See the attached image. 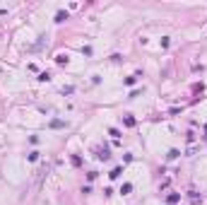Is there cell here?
<instances>
[{"label": "cell", "mask_w": 207, "mask_h": 205, "mask_svg": "<svg viewBox=\"0 0 207 205\" xmlns=\"http://www.w3.org/2000/svg\"><path fill=\"white\" fill-rule=\"evenodd\" d=\"M65 19H68V12H63V10H60V12L55 15V22H65Z\"/></svg>", "instance_id": "1"}, {"label": "cell", "mask_w": 207, "mask_h": 205, "mask_svg": "<svg viewBox=\"0 0 207 205\" xmlns=\"http://www.w3.org/2000/svg\"><path fill=\"white\" fill-rule=\"evenodd\" d=\"M133 191V184H123V188H120V193H130Z\"/></svg>", "instance_id": "2"}, {"label": "cell", "mask_w": 207, "mask_h": 205, "mask_svg": "<svg viewBox=\"0 0 207 205\" xmlns=\"http://www.w3.org/2000/svg\"><path fill=\"white\" fill-rule=\"evenodd\" d=\"M65 123L63 121H51V128H63Z\"/></svg>", "instance_id": "3"}, {"label": "cell", "mask_w": 207, "mask_h": 205, "mask_svg": "<svg viewBox=\"0 0 207 205\" xmlns=\"http://www.w3.org/2000/svg\"><path fill=\"white\" fill-rule=\"evenodd\" d=\"M27 159H29V162H36V159H39V152H29Z\"/></svg>", "instance_id": "4"}, {"label": "cell", "mask_w": 207, "mask_h": 205, "mask_svg": "<svg viewBox=\"0 0 207 205\" xmlns=\"http://www.w3.org/2000/svg\"><path fill=\"white\" fill-rule=\"evenodd\" d=\"M108 176H111V179H118V176H120V169H113V171H111Z\"/></svg>", "instance_id": "5"}, {"label": "cell", "mask_w": 207, "mask_h": 205, "mask_svg": "<svg viewBox=\"0 0 207 205\" xmlns=\"http://www.w3.org/2000/svg\"><path fill=\"white\" fill-rule=\"evenodd\" d=\"M178 155H181L178 150H171V152H169V159H176V157H178Z\"/></svg>", "instance_id": "6"}]
</instances>
